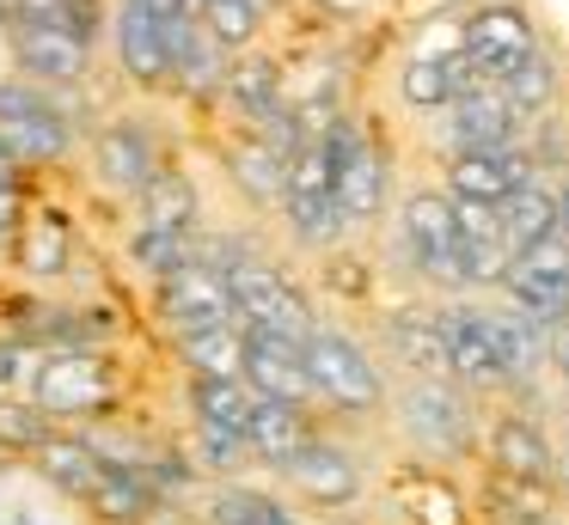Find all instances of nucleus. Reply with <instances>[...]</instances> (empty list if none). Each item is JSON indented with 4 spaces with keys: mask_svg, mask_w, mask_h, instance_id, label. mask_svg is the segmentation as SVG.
I'll use <instances>...</instances> for the list:
<instances>
[{
    "mask_svg": "<svg viewBox=\"0 0 569 525\" xmlns=\"http://www.w3.org/2000/svg\"><path fill=\"white\" fill-rule=\"evenodd\" d=\"M117 55H123L129 80L141 85L172 80V24H160L141 0H123V12H117Z\"/></svg>",
    "mask_w": 569,
    "mask_h": 525,
    "instance_id": "13",
    "label": "nucleus"
},
{
    "mask_svg": "<svg viewBox=\"0 0 569 525\" xmlns=\"http://www.w3.org/2000/svg\"><path fill=\"white\" fill-rule=\"evenodd\" d=\"M19 256H26L31 275H62V269H68V232H62V220H38V226L26 232V244H19Z\"/></svg>",
    "mask_w": 569,
    "mask_h": 525,
    "instance_id": "36",
    "label": "nucleus"
},
{
    "mask_svg": "<svg viewBox=\"0 0 569 525\" xmlns=\"http://www.w3.org/2000/svg\"><path fill=\"white\" fill-rule=\"evenodd\" d=\"M160 305L178 330H214V324H239V305H233V281H227L221 263H202L190 256L184 269H172L160 287Z\"/></svg>",
    "mask_w": 569,
    "mask_h": 525,
    "instance_id": "3",
    "label": "nucleus"
},
{
    "mask_svg": "<svg viewBox=\"0 0 569 525\" xmlns=\"http://www.w3.org/2000/svg\"><path fill=\"white\" fill-rule=\"evenodd\" d=\"M563 476H569V452H563Z\"/></svg>",
    "mask_w": 569,
    "mask_h": 525,
    "instance_id": "47",
    "label": "nucleus"
},
{
    "mask_svg": "<svg viewBox=\"0 0 569 525\" xmlns=\"http://www.w3.org/2000/svg\"><path fill=\"white\" fill-rule=\"evenodd\" d=\"M99 171L117 183V190H148V183L160 178V159H153V134L129 129V122L104 129V134H99Z\"/></svg>",
    "mask_w": 569,
    "mask_h": 525,
    "instance_id": "18",
    "label": "nucleus"
},
{
    "mask_svg": "<svg viewBox=\"0 0 569 525\" xmlns=\"http://www.w3.org/2000/svg\"><path fill=\"white\" fill-rule=\"evenodd\" d=\"M307 373L319 385V397H331L337 410H368V403H380V373L337 330H312L307 336Z\"/></svg>",
    "mask_w": 569,
    "mask_h": 525,
    "instance_id": "5",
    "label": "nucleus"
},
{
    "mask_svg": "<svg viewBox=\"0 0 569 525\" xmlns=\"http://www.w3.org/2000/svg\"><path fill=\"white\" fill-rule=\"evenodd\" d=\"M136 263H148L153 275H172V269H184V263H190V232H153V226H141Z\"/></svg>",
    "mask_w": 569,
    "mask_h": 525,
    "instance_id": "38",
    "label": "nucleus"
},
{
    "mask_svg": "<svg viewBox=\"0 0 569 525\" xmlns=\"http://www.w3.org/2000/svg\"><path fill=\"white\" fill-rule=\"evenodd\" d=\"M532 55H539V49H532V24L520 19V12L490 7V12H478V19L466 24V61H471V73H478V80L508 85Z\"/></svg>",
    "mask_w": 569,
    "mask_h": 525,
    "instance_id": "9",
    "label": "nucleus"
},
{
    "mask_svg": "<svg viewBox=\"0 0 569 525\" xmlns=\"http://www.w3.org/2000/svg\"><path fill=\"white\" fill-rule=\"evenodd\" d=\"M471 324H478V336L496 349V361L508 366V378L520 373V366H532V354L545 349V330H532V317H515V312H490V305H466Z\"/></svg>",
    "mask_w": 569,
    "mask_h": 525,
    "instance_id": "21",
    "label": "nucleus"
},
{
    "mask_svg": "<svg viewBox=\"0 0 569 525\" xmlns=\"http://www.w3.org/2000/svg\"><path fill=\"white\" fill-rule=\"evenodd\" d=\"M282 208L295 220L300 239L325 244L337 226H343V208H337V183H331V153H325V134L307 141L288 165V190H282Z\"/></svg>",
    "mask_w": 569,
    "mask_h": 525,
    "instance_id": "2",
    "label": "nucleus"
},
{
    "mask_svg": "<svg viewBox=\"0 0 569 525\" xmlns=\"http://www.w3.org/2000/svg\"><path fill=\"white\" fill-rule=\"evenodd\" d=\"M202 452H209V464H233V458H246V434H233V427H209L202 422Z\"/></svg>",
    "mask_w": 569,
    "mask_h": 525,
    "instance_id": "40",
    "label": "nucleus"
},
{
    "mask_svg": "<svg viewBox=\"0 0 569 525\" xmlns=\"http://www.w3.org/2000/svg\"><path fill=\"white\" fill-rule=\"evenodd\" d=\"M502 98H508L515 110H545V104H551V68H545V61L532 55L527 68H520L515 80L502 85Z\"/></svg>",
    "mask_w": 569,
    "mask_h": 525,
    "instance_id": "39",
    "label": "nucleus"
},
{
    "mask_svg": "<svg viewBox=\"0 0 569 525\" xmlns=\"http://www.w3.org/2000/svg\"><path fill=\"white\" fill-rule=\"evenodd\" d=\"M496 220H502V239H508V251L515 256H527L532 244H545L557 232V195L551 190H539V183H520L515 195H508L502 208H496Z\"/></svg>",
    "mask_w": 569,
    "mask_h": 525,
    "instance_id": "20",
    "label": "nucleus"
},
{
    "mask_svg": "<svg viewBox=\"0 0 569 525\" xmlns=\"http://www.w3.org/2000/svg\"><path fill=\"white\" fill-rule=\"evenodd\" d=\"M405 244H410V256H417L435 281H447V287L471 281L466 244H459V208L453 202H441V195H417V202L405 208Z\"/></svg>",
    "mask_w": 569,
    "mask_h": 525,
    "instance_id": "7",
    "label": "nucleus"
},
{
    "mask_svg": "<svg viewBox=\"0 0 569 525\" xmlns=\"http://www.w3.org/2000/svg\"><path fill=\"white\" fill-rule=\"evenodd\" d=\"M515 129H520V110L508 104L502 92H490V85L459 92V104H453V141H459V153H508Z\"/></svg>",
    "mask_w": 569,
    "mask_h": 525,
    "instance_id": "15",
    "label": "nucleus"
},
{
    "mask_svg": "<svg viewBox=\"0 0 569 525\" xmlns=\"http://www.w3.org/2000/svg\"><path fill=\"white\" fill-rule=\"evenodd\" d=\"M545 354H551V366H563V373H569V317H563V324H545Z\"/></svg>",
    "mask_w": 569,
    "mask_h": 525,
    "instance_id": "41",
    "label": "nucleus"
},
{
    "mask_svg": "<svg viewBox=\"0 0 569 525\" xmlns=\"http://www.w3.org/2000/svg\"><path fill=\"white\" fill-rule=\"evenodd\" d=\"M197 422L209 427H233V434H246L251 415H258V391L246 385V378H197Z\"/></svg>",
    "mask_w": 569,
    "mask_h": 525,
    "instance_id": "26",
    "label": "nucleus"
},
{
    "mask_svg": "<svg viewBox=\"0 0 569 525\" xmlns=\"http://www.w3.org/2000/svg\"><path fill=\"white\" fill-rule=\"evenodd\" d=\"M490 452L502 464V476H551V446H545V434L532 422H502Z\"/></svg>",
    "mask_w": 569,
    "mask_h": 525,
    "instance_id": "29",
    "label": "nucleus"
},
{
    "mask_svg": "<svg viewBox=\"0 0 569 525\" xmlns=\"http://www.w3.org/2000/svg\"><path fill=\"white\" fill-rule=\"evenodd\" d=\"M246 385L258 391L263 403H307L312 391V373H307V342H288V336H270V330H246Z\"/></svg>",
    "mask_w": 569,
    "mask_h": 525,
    "instance_id": "10",
    "label": "nucleus"
},
{
    "mask_svg": "<svg viewBox=\"0 0 569 525\" xmlns=\"http://www.w3.org/2000/svg\"><path fill=\"white\" fill-rule=\"evenodd\" d=\"M496 513L515 525H545L551 519V488H545V476H502L496 483Z\"/></svg>",
    "mask_w": 569,
    "mask_h": 525,
    "instance_id": "33",
    "label": "nucleus"
},
{
    "mask_svg": "<svg viewBox=\"0 0 569 525\" xmlns=\"http://www.w3.org/2000/svg\"><path fill=\"white\" fill-rule=\"evenodd\" d=\"M246 446L258 452V458H270V464H288L300 446H312V440H307V422H300L295 403H263L258 397V415H251V427H246Z\"/></svg>",
    "mask_w": 569,
    "mask_h": 525,
    "instance_id": "23",
    "label": "nucleus"
},
{
    "mask_svg": "<svg viewBox=\"0 0 569 525\" xmlns=\"http://www.w3.org/2000/svg\"><path fill=\"white\" fill-rule=\"evenodd\" d=\"M392 349L405 354L410 366L422 373H447V349H441V317H417V312H398L392 317Z\"/></svg>",
    "mask_w": 569,
    "mask_h": 525,
    "instance_id": "31",
    "label": "nucleus"
},
{
    "mask_svg": "<svg viewBox=\"0 0 569 525\" xmlns=\"http://www.w3.org/2000/svg\"><path fill=\"white\" fill-rule=\"evenodd\" d=\"M282 471H288V483H300V495H312V501H356V488H361L356 464L337 446H300Z\"/></svg>",
    "mask_w": 569,
    "mask_h": 525,
    "instance_id": "19",
    "label": "nucleus"
},
{
    "mask_svg": "<svg viewBox=\"0 0 569 525\" xmlns=\"http://www.w3.org/2000/svg\"><path fill=\"white\" fill-rule=\"evenodd\" d=\"M87 501L99 507V519H111V525H136V519H148V507H153V464H148V471H123V464H104L99 488H92Z\"/></svg>",
    "mask_w": 569,
    "mask_h": 525,
    "instance_id": "22",
    "label": "nucleus"
},
{
    "mask_svg": "<svg viewBox=\"0 0 569 525\" xmlns=\"http://www.w3.org/2000/svg\"><path fill=\"white\" fill-rule=\"evenodd\" d=\"M227 92H233V104L246 110L251 122H276V117H282V92H276V68H270V61H239V68L227 73Z\"/></svg>",
    "mask_w": 569,
    "mask_h": 525,
    "instance_id": "30",
    "label": "nucleus"
},
{
    "mask_svg": "<svg viewBox=\"0 0 569 525\" xmlns=\"http://www.w3.org/2000/svg\"><path fill=\"white\" fill-rule=\"evenodd\" d=\"M202 24H209V37L221 49H239L258 31V7L251 0H202Z\"/></svg>",
    "mask_w": 569,
    "mask_h": 525,
    "instance_id": "34",
    "label": "nucleus"
},
{
    "mask_svg": "<svg viewBox=\"0 0 569 525\" xmlns=\"http://www.w3.org/2000/svg\"><path fill=\"white\" fill-rule=\"evenodd\" d=\"M209 519H214V525H295L270 495H251V488H233V495H221V501L209 507Z\"/></svg>",
    "mask_w": 569,
    "mask_h": 525,
    "instance_id": "35",
    "label": "nucleus"
},
{
    "mask_svg": "<svg viewBox=\"0 0 569 525\" xmlns=\"http://www.w3.org/2000/svg\"><path fill=\"white\" fill-rule=\"evenodd\" d=\"M141 7H148L160 24H184L190 19V0H141Z\"/></svg>",
    "mask_w": 569,
    "mask_h": 525,
    "instance_id": "42",
    "label": "nucleus"
},
{
    "mask_svg": "<svg viewBox=\"0 0 569 525\" xmlns=\"http://www.w3.org/2000/svg\"><path fill=\"white\" fill-rule=\"evenodd\" d=\"M251 7H258V12H263V7H270V0H251Z\"/></svg>",
    "mask_w": 569,
    "mask_h": 525,
    "instance_id": "46",
    "label": "nucleus"
},
{
    "mask_svg": "<svg viewBox=\"0 0 569 525\" xmlns=\"http://www.w3.org/2000/svg\"><path fill=\"white\" fill-rule=\"evenodd\" d=\"M508 293H515V305L539 330L563 324L569 317V239L563 232H551V239L532 244L527 256H515V269H508Z\"/></svg>",
    "mask_w": 569,
    "mask_h": 525,
    "instance_id": "4",
    "label": "nucleus"
},
{
    "mask_svg": "<svg viewBox=\"0 0 569 525\" xmlns=\"http://www.w3.org/2000/svg\"><path fill=\"white\" fill-rule=\"evenodd\" d=\"M38 471L50 476L62 495H92L99 476H104V464H99V452H92L87 440H43V446H38Z\"/></svg>",
    "mask_w": 569,
    "mask_h": 525,
    "instance_id": "25",
    "label": "nucleus"
},
{
    "mask_svg": "<svg viewBox=\"0 0 569 525\" xmlns=\"http://www.w3.org/2000/svg\"><path fill=\"white\" fill-rule=\"evenodd\" d=\"M111 397V373L92 354H43L31 378V403L43 415H87Z\"/></svg>",
    "mask_w": 569,
    "mask_h": 525,
    "instance_id": "11",
    "label": "nucleus"
},
{
    "mask_svg": "<svg viewBox=\"0 0 569 525\" xmlns=\"http://www.w3.org/2000/svg\"><path fill=\"white\" fill-rule=\"evenodd\" d=\"M43 440H50V415H43L38 403L0 397V446H26V452H38Z\"/></svg>",
    "mask_w": 569,
    "mask_h": 525,
    "instance_id": "37",
    "label": "nucleus"
},
{
    "mask_svg": "<svg viewBox=\"0 0 569 525\" xmlns=\"http://www.w3.org/2000/svg\"><path fill=\"white\" fill-rule=\"evenodd\" d=\"M141 202H148V226L153 232H190L197 226V190H190L184 178H153L148 190H141Z\"/></svg>",
    "mask_w": 569,
    "mask_h": 525,
    "instance_id": "32",
    "label": "nucleus"
},
{
    "mask_svg": "<svg viewBox=\"0 0 569 525\" xmlns=\"http://www.w3.org/2000/svg\"><path fill=\"white\" fill-rule=\"evenodd\" d=\"M13 220H19V195L7 190V183H0V239H7V232H13Z\"/></svg>",
    "mask_w": 569,
    "mask_h": 525,
    "instance_id": "44",
    "label": "nucleus"
},
{
    "mask_svg": "<svg viewBox=\"0 0 569 525\" xmlns=\"http://www.w3.org/2000/svg\"><path fill=\"white\" fill-rule=\"evenodd\" d=\"M405 427L422 440V446H435V452H459L471 440L466 403H459L441 378H422V385L405 391Z\"/></svg>",
    "mask_w": 569,
    "mask_h": 525,
    "instance_id": "14",
    "label": "nucleus"
},
{
    "mask_svg": "<svg viewBox=\"0 0 569 525\" xmlns=\"http://www.w3.org/2000/svg\"><path fill=\"white\" fill-rule=\"evenodd\" d=\"M184 354H190V366H197V378H246V324L190 330Z\"/></svg>",
    "mask_w": 569,
    "mask_h": 525,
    "instance_id": "24",
    "label": "nucleus"
},
{
    "mask_svg": "<svg viewBox=\"0 0 569 525\" xmlns=\"http://www.w3.org/2000/svg\"><path fill=\"white\" fill-rule=\"evenodd\" d=\"M172 80H184L190 92L221 80V43L209 37V24H172Z\"/></svg>",
    "mask_w": 569,
    "mask_h": 525,
    "instance_id": "27",
    "label": "nucleus"
},
{
    "mask_svg": "<svg viewBox=\"0 0 569 525\" xmlns=\"http://www.w3.org/2000/svg\"><path fill=\"white\" fill-rule=\"evenodd\" d=\"M19 171H26V159H19L13 147L0 141V183H7V190H13V183H19Z\"/></svg>",
    "mask_w": 569,
    "mask_h": 525,
    "instance_id": "43",
    "label": "nucleus"
},
{
    "mask_svg": "<svg viewBox=\"0 0 569 525\" xmlns=\"http://www.w3.org/2000/svg\"><path fill=\"white\" fill-rule=\"evenodd\" d=\"M0 141L13 147L26 165H38V159H62L68 153V122H62V110H56L43 92H31L26 80H7L0 85Z\"/></svg>",
    "mask_w": 569,
    "mask_h": 525,
    "instance_id": "6",
    "label": "nucleus"
},
{
    "mask_svg": "<svg viewBox=\"0 0 569 525\" xmlns=\"http://www.w3.org/2000/svg\"><path fill=\"white\" fill-rule=\"evenodd\" d=\"M441 349H447V373L471 378V385H502L508 378V366L496 361V349L478 336V324H471L466 305L441 317Z\"/></svg>",
    "mask_w": 569,
    "mask_h": 525,
    "instance_id": "17",
    "label": "nucleus"
},
{
    "mask_svg": "<svg viewBox=\"0 0 569 525\" xmlns=\"http://www.w3.org/2000/svg\"><path fill=\"white\" fill-rule=\"evenodd\" d=\"M453 202H478V208H502L508 195L527 183V165L515 153H459L453 159Z\"/></svg>",
    "mask_w": 569,
    "mask_h": 525,
    "instance_id": "16",
    "label": "nucleus"
},
{
    "mask_svg": "<svg viewBox=\"0 0 569 525\" xmlns=\"http://www.w3.org/2000/svg\"><path fill=\"white\" fill-rule=\"evenodd\" d=\"M227 281H233V305H239V324L246 330H270V336H288V342H307L312 330H319L307 312V300H300L270 263L239 256V263L227 269Z\"/></svg>",
    "mask_w": 569,
    "mask_h": 525,
    "instance_id": "1",
    "label": "nucleus"
},
{
    "mask_svg": "<svg viewBox=\"0 0 569 525\" xmlns=\"http://www.w3.org/2000/svg\"><path fill=\"white\" fill-rule=\"evenodd\" d=\"M325 153H331V183H337V208L343 220H368L386 202V159L361 141L349 122L325 129Z\"/></svg>",
    "mask_w": 569,
    "mask_h": 525,
    "instance_id": "8",
    "label": "nucleus"
},
{
    "mask_svg": "<svg viewBox=\"0 0 569 525\" xmlns=\"http://www.w3.org/2000/svg\"><path fill=\"white\" fill-rule=\"evenodd\" d=\"M13 55L31 80L68 85L87 73V31H74V24H13Z\"/></svg>",
    "mask_w": 569,
    "mask_h": 525,
    "instance_id": "12",
    "label": "nucleus"
},
{
    "mask_svg": "<svg viewBox=\"0 0 569 525\" xmlns=\"http://www.w3.org/2000/svg\"><path fill=\"white\" fill-rule=\"evenodd\" d=\"M288 165H295V153H288L282 141H270V134H258V141H246L233 153V171H239V183H246L251 195H282L288 190Z\"/></svg>",
    "mask_w": 569,
    "mask_h": 525,
    "instance_id": "28",
    "label": "nucleus"
},
{
    "mask_svg": "<svg viewBox=\"0 0 569 525\" xmlns=\"http://www.w3.org/2000/svg\"><path fill=\"white\" fill-rule=\"evenodd\" d=\"M557 214H563V220H557V232L569 239V190H563V202H557Z\"/></svg>",
    "mask_w": 569,
    "mask_h": 525,
    "instance_id": "45",
    "label": "nucleus"
}]
</instances>
